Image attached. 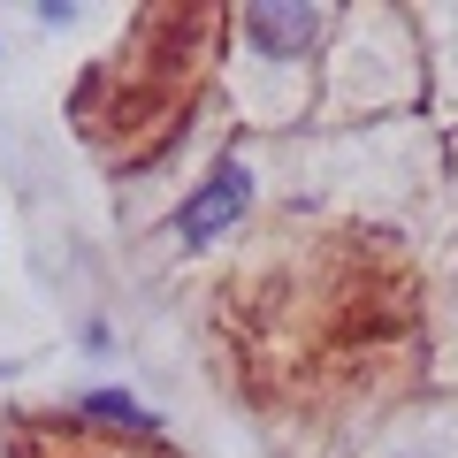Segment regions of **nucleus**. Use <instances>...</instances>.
Instances as JSON below:
<instances>
[{
    "instance_id": "1",
    "label": "nucleus",
    "mask_w": 458,
    "mask_h": 458,
    "mask_svg": "<svg viewBox=\"0 0 458 458\" xmlns=\"http://www.w3.org/2000/svg\"><path fill=\"white\" fill-rule=\"evenodd\" d=\"M245 207H252V168L245 161H214V176L183 199L176 237H183V245H214L229 222H245Z\"/></svg>"
},
{
    "instance_id": "2",
    "label": "nucleus",
    "mask_w": 458,
    "mask_h": 458,
    "mask_svg": "<svg viewBox=\"0 0 458 458\" xmlns=\"http://www.w3.org/2000/svg\"><path fill=\"white\" fill-rule=\"evenodd\" d=\"M245 38L267 54V62H291V54H306L313 38H321V8H306V0H252L245 8Z\"/></svg>"
},
{
    "instance_id": "3",
    "label": "nucleus",
    "mask_w": 458,
    "mask_h": 458,
    "mask_svg": "<svg viewBox=\"0 0 458 458\" xmlns=\"http://www.w3.org/2000/svg\"><path fill=\"white\" fill-rule=\"evenodd\" d=\"M84 412H92V420H123V428H153V412L138 405V397H123V390H92Z\"/></svg>"
}]
</instances>
